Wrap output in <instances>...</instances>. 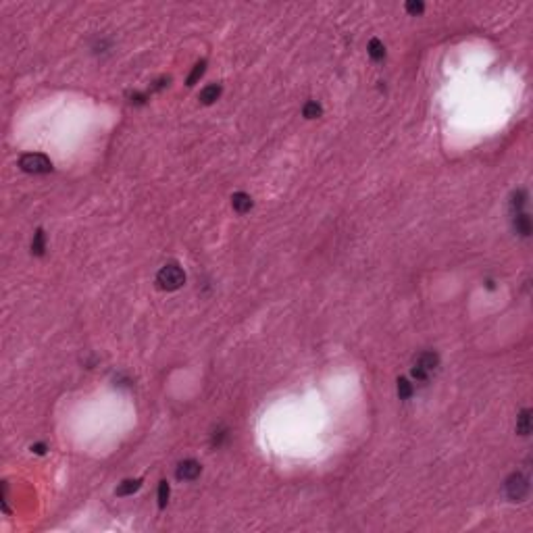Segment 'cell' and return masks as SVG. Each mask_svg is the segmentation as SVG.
Wrapping results in <instances>:
<instances>
[{
	"label": "cell",
	"mask_w": 533,
	"mask_h": 533,
	"mask_svg": "<svg viewBox=\"0 0 533 533\" xmlns=\"http://www.w3.org/2000/svg\"><path fill=\"white\" fill-rule=\"evenodd\" d=\"M157 283L161 290H167V292H175V290H180V287L186 283V273L180 264H165L163 269L159 271L157 275Z\"/></svg>",
	"instance_id": "cell-1"
},
{
	"label": "cell",
	"mask_w": 533,
	"mask_h": 533,
	"mask_svg": "<svg viewBox=\"0 0 533 533\" xmlns=\"http://www.w3.org/2000/svg\"><path fill=\"white\" fill-rule=\"evenodd\" d=\"M504 494L508 500L513 502H521L525 500V496L529 494V479L523 473H513L506 481H504Z\"/></svg>",
	"instance_id": "cell-2"
},
{
	"label": "cell",
	"mask_w": 533,
	"mask_h": 533,
	"mask_svg": "<svg viewBox=\"0 0 533 533\" xmlns=\"http://www.w3.org/2000/svg\"><path fill=\"white\" fill-rule=\"evenodd\" d=\"M439 367V357L435 352H423L421 357L417 359V365L412 367V377L419 381H427L431 373Z\"/></svg>",
	"instance_id": "cell-3"
},
{
	"label": "cell",
	"mask_w": 533,
	"mask_h": 533,
	"mask_svg": "<svg viewBox=\"0 0 533 533\" xmlns=\"http://www.w3.org/2000/svg\"><path fill=\"white\" fill-rule=\"evenodd\" d=\"M19 167L23 169L25 173H50L52 171V163L48 157L44 154H23L19 159Z\"/></svg>",
	"instance_id": "cell-4"
},
{
	"label": "cell",
	"mask_w": 533,
	"mask_h": 533,
	"mask_svg": "<svg viewBox=\"0 0 533 533\" xmlns=\"http://www.w3.org/2000/svg\"><path fill=\"white\" fill-rule=\"evenodd\" d=\"M200 473H202V466H200V462H196L194 458H188V460L180 462V466H177V479H182V481H192Z\"/></svg>",
	"instance_id": "cell-5"
},
{
	"label": "cell",
	"mask_w": 533,
	"mask_h": 533,
	"mask_svg": "<svg viewBox=\"0 0 533 533\" xmlns=\"http://www.w3.org/2000/svg\"><path fill=\"white\" fill-rule=\"evenodd\" d=\"M513 227H515V231L519 233V235H523V238H529L531 235V217L527 215V213H517V215H513Z\"/></svg>",
	"instance_id": "cell-6"
},
{
	"label": "cell",
	"mask_w": 533,
	"mask_h": 533,
	"mask_svg": "<svg viewBox=\"0 0 533 533\" xmlns=\"http://www.w3.org/2000/svg\"><path fill=\"white\" fill-rule=\"evenodd\" d=\"M231 206H233V211H238V213H248V211L252 209V198H250L246 192H235V194L231 196Z\"/></svg>",
	"instance_id": "cell-7"
},
{
	"label": "cell",
	"mask_w": 533,
	"mask_h": 533,
	"mask_svg": "<svg viewBox=\"0 0 533 533\" xmlns=\"http://www.w3.org/2000/svg\"><path fill=\"white\" fill-rule=\"evenodd\" d=\"M517 433L519 435H529L531 433V410L523 408L517 417Z\"/></svg>",
	"instance_id": "cell-8"
},
{
	"label": "cell",
	"mask_w": 533,
	"mask_h": 533,
	"mask_svg": "<svg viewBox=\"0 0 533 533\" xmlns=\"http://www.w3.org/2000/svg\"><path fill=\"white\" fill-rule=\"evenodd\" d=\"M221 96V85H217V83H213V85H206L202 92H200V102L202 104H213L217 98Z\"/></svg>",
	"instance_id": "cell-9"
},
{
	"label": "cell",
	"mask_w": 533,
	"mask_h": 533,
	"mask_svg": "<svg viewBox=\"0 0 533 533\" xmlns=\"http://www.w3.org/2000/svg\"><path fill=\"white\" fill-rule=\"evenodd\" d=\"M525 204H527V192L525 190H517L513 194V198H510V211H513V215L523 213Z\"/></svg>",
	"instance_id": "cell-10"
},
{
	"label": "cell",
	"mask_w": 533,
	"mask_h": 533,
	"mask_svg": "<svg viewBox=\"0 0 533 533\" xmlns=\"http://www.w3.org/2000/svg\"><path fill=\"white\" fill-rule=\"evenodd\" d=\"M142 487V479H125L119 487H117V496H129L133 492H138Z\"/></svg>",
	"instance_id": "cell-11"
},
{
	"label": "cell",
	"mask_w": 533,
	"mask_h": 533,
	"mask_svg": "<svg viewBox=\"0 0 533 533\" xmlns=\"http://www.w3.org/2000/svg\"><path fill=\"white\" fill-rule=\"evenodd\" d=\"M44 250H46V235H44V231H42V229H38V231L34 233L32 252H34L36 256H42V254H44Z\"/></svg>",
	"instance_id": "cell-12"
},
{
	"label": "cell",
	"mask_w": 533,
	"mask_h": 533,
	"mask_svg": "<svg viewBox=\"0 0 533 533\" xmlns=\"http://www.w3.org/2000/svg\"><path fill=\"white\" fill-rule=\"evenodd\" d=\"M369 56L373 58V61H381L383 56H386V48H383V44L377 40V38H373L371 42H369Z\"/></svg>",
	"instance_id": "cell-13"
},
{
	"label": "cell",
	"mask_w": 533,
	"mask_h": 533,
	"mask_svg": "<svg viewBox=\"0 0 533 533\" xmlns=\"http://www.w3.org/2000/svg\"><path fill=\"white\" fill-rule=\"evenodd\" d=\"M321 113H323V108H321V104L315 102V100L306 102L304 108H302V115H304L306 119H317V117H321Z\"/></svg>",
	"instance_id": "cell-14"
},
{
	"label": "cell",
	"mask_w": 533,
	"mask_h": 533,
	"mask_svg": "<svg viewBox=\"0 0 533 533\" xmlns=\"http://www.w3.org/2000/svg\"><path fill=\"white\" fill-rule=\"evenodd\" d=\"M398 396H400V400H408L412 396V383L408 379H404V377L398 379Z\"/></svg>",
	"instance_id": "cell-15"
},
{
	"label": "cell",
	"mask_w": 533,
	"mask_h": 533,
	"mask_svg": "<svg viewBox=\"0 0 533 533\" xmlns=\"http://www.w3.org/2000/svg\"><path fill=\"white\" fill-rule=\"evenodd\" d=\"M204 71H206V61H200L194 69H192V73H190V77H188V85H194L200 77L204 75Z\"/></svg>",
	"instance_id": "cell-16"
},
{
	"label": "cell",
	"mask_w": 533,
	"mask_h": 533,
	"mask_svg": "<svg viewBox=\"0 0 533 533\" xmlns=\"http://www.w3.org/2000/svg\"><path fill=\"white\" fill-rule=\"evenodd\" d=\"M169 502V483L161 481L159 483V508H165Z\"/></svg>",
	"instance_id": "cell-17"
},
{
	"label": "cell",
	"mask_w": 533,
	"mask_h": 533,
	"mask_svg": "<svg viewBox=\"0 0 533 533\" xmlns=\"http://www.w3.org/2000/svg\"><path fill=\"white\" fill-rule=\"evenodd\" d=\"M423 11H425V5L419 3V0H410V3H406V13H410V15H421Z\"/></svg>",
	"instance_id": "cell-18"
},
{
	"label": "cell",
	"mask_w": 533,
	"mask_h": 533,
	"mask_svg": "<svg viewBox=\"0 0 533 533\" xmlns=\"http://www.w3.org/2000/svg\"><path fill=\"white\" fill-rule=\"evenodd\" d=\"M32 450H34L36 454H44V452H46V448H44V443H38V446H34Z\"/></svg>",
	"instance_id": "cell-19"
}]
</instances>
